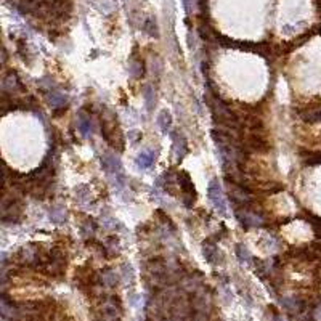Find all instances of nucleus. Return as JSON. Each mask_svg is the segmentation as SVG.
Returning a JSON list of instances; mask_svg holds the SVG:
<instances>
[{
    "mask_svg": "<svg viewBox=\"0 0 321 321\" xmlns=\"http://www.w3.org/2000/svg\"><path fill=\"white\" fill-rule=\"evenodd\" d=\"M154 159H156V151L153 149H145L142 151L140 154L137 156V166L140 167V169H149L151 166L154 164Z\"/></svg>",
    "mask_w": 321,
    "mask_h": 321,
    "instance_id": "8",
    "label": "nucleus"
},
{
    "mask_svg": "<svg viewBox=\"0 0 321 321\" xmlns=\"http://www.w3.org/2000/svg\"><path fill=\"white\" fill-rule=\"evenodd\" d=\"M95 228H96L95 222H92V220H87V222H86V223H84V225H82V232H84L82 234H84V236H86V238H87L88 234H93Z\"/></svg>",
    "mask_w": 321,
    "mask_h": 321,
    "instance_id": "20",
    "label": "nucleus"
},
{
    "mask_svg": "<svg viewBox=\"0 0 321 321\" xmlns=\"http://www.w3.org/2000/svg\"><path fill=\"white\" fill-rule=\"evenodd\" d=\"M157 125H159V129L162 130V133H169V130H171L172 116H171V113H169L167 110L159 113V116H157Z\"/></svg>",
    "mask_w": 321,
    "mask_h": 321,
    "instance_id": "11",
    "label": "nucleus"
},
{
    "mask_svg": "<svg viewBox=\"0 0 321 321\" xmlns=\"http://www.w3.org/2000/svg\"><path fill=\"white\" fill-rule=\"evenodd\" d=\"M207 198L210 199V203L214 204L217 212L225 217L227 215V201H225V196H223L222 186L215 178L210 180V183L207 186Z\"/></svg>",
    "mask_w": 321,
    "mask_h": 321,
    "instance_id": "2",
    "label": "nucleus"
},
{
    "mask_svg": "<svg viewBox=\"0 0 321 321\" xmlns=\"http://www.w3.org/2000/svg\"><path fill=\"white\" fill-rule=\"evenodd\" d=\"M234 215L238 222L243 225L246 230L247 228H252V227H263L265 222L262 220V217H259L256 212L252 210H247L246 207H238L234 210Z\"/></svg>",
    "mask_w": 321,
    "mask_h": 321,
    "instance_id": "3",
    "label": "nucleus"
},
{
    "mask_svg": "<svg viewBox=\"0 0 321 321\" xmlns=\"http://www.w3.org/2000/svg\"><path fill=\"white\" fill-rule=\"evenodd\" d=\"M101 166L108 174H114V175L122 174V162L113 153H105L101 156Z\"/></svg>",
    "mask_w": 321,
    "mask_h": 321,
    "instance_id": "4",
    "label": "nucleus"
},
{
    "mask_svg": "<svg viewBox=\"0 0 321 321\" xmlns=\"http://www.w3.org/2000/svg\"><path fill=\"white\" fill-rule=\"evenodd\" d=\"M64 219H66V212L61 209V207H52L50 209V220L53 222V223H57V225H59V223H63L64 222Z\"/></svg>",
    "mask_w": 321,
    "mask_h": 321,
    "instance_id": "18",
    "label": "nucleus"
},
{
    "mask_svg": "<svg viewBox=\"0 0 321 321\" xmlns=\"http://www.w3.org/2000/svg\"><path fill=\"white\" fill-rule=\"evenodd\" d=\"M177 180H178V185L181 188V203L185 204V207H193L195 205V201H196V188L195 185H193V181L190 178V175L186 172H181L177 175Z\"/></svg>",
    "mask_w": 321,
    "mask_h": 321,
    "instance_id": "1",
    "label": "nucleus"
},
{
    "mask_svg": "<svg viewBox=\"0 0 321 321\" xmlns=\"http://www.w3.org/2000/svg\"><path fill=\"white\" fill-rule=\"evenodd\" d=\"M92 119H90L87 114H84V113H81L77 116V129H79V132H81V135L82 137H88L90 133H92Z\"/></svg>",
    "mask_w": 321,
    "mask_h": 321,
    "instance_id": "9",
    "label": "nucleus"
},
{
    "mask_svg": "<svg viewBox=\"0 0 321 321\" xmlns=\"http://www.w3.org/2000/svg\"><path fill=\"white\" fill-rule=\"evenodd\" d=\"M172 138H174V153L177 156V161H181L185 154L188 153V143H186L185 137H181L177 132L172 133Z\"/></svg>",
    "mask_w": 321,
    "mask_h": 321,
    "instance_id": "7",
    "label": "nucleus"
},
{
    "mask_svg": "<svg viewBox=\"0 0 321 321\" xmlns=\"http://www.w3.org/2000/svg\"><path fill=\"white\" fill-rule=\"evenodd\" d=\"M281 304L284 305V308H286L288 312H300L302 307H304L302 300L295 299V297H284L281 300Z\"/></svg>",
    "mask_w": 321,
    "mask_h": 321,
    "instance_id": "15",
    "label": "nucleus"
},
{
    "mask_svg": "<svg viewBox=\"0 0 321 321\" xmlns=\"http://www.w3.org/2000/svg\"><path fill=\"white\" fill-rule=\"evenodd\" d=\"M130 74L137 79H140L145 74V63L137 55H133L132 61H130Z\"/></svg>",
    "mask_w": 321,
    "mask_h": 321,
    "instance_id": "13",
    "label": "nucleus"
},
{
    "mask_svg": "<svg viewBox=\"0 0 321 321\" xmlns=\"http://www.w3.org/2000/svg\"><path fill=\"white\" fill-rule=\"evenodd\" d=\"M16 87H23V86H21L20 79L16 77L15 72H11V74H8L3 79V90L8 93V92H11V90H15Z\"/></svg>",
    "mask_w": 321,
    "mask_h": 321,
    "instance_id": "16",
    "label": "nucleus"
},
{
    "mask_svg": "<svg viewBox=\"0 0 321 321\" xmlns=\"http://www.w3.org/2000/svg\"><path fill=\"white\" fill-rule=\"evenodd\" d=\"M203 254H204V257H205V260H207L209 263H212V265H217L220 262V252H219V249H217V244L214 243V241H210V239H207V241H204V244H203Z\"/></svg>",
    "mask_w": 321,
    "mask_h": 321,
    "instance_id": "6",
    "label": "nucleus"
},
{
    "mask_svg": "<svg viewBox=\"0 0 321 321\" xmlns=\"http://www.w3.org/2000/svg\"><path fill=\"white\" fill-rule=\"evenodd\" d=\"M47 100H48V103H50V105L53 106V110H55V108L68 106V105H66V101H68L66 95L61 93V92H58V90H52V92L47 95Z\"/></svg>",
    "mask_w": 321,
    "mask_h": 321,
    "instance_id": "10",
    "label": "nucleus"
},
{
    "mask_svg": "<svg viewBox=\"0 0 321 321\" xmlns=\"http://www.w3.org/2000/svg\"><path fill=\"white\" fill-rule=\"evenodd\" d=\"M143 31L146 32L148 35H151V37H154V39L159 37V32H157V23H156L154 18H148V20L145 21Z\"/></svg>",
    "mask_w": 321,
    "mask_h": 321,
    "instance_id": "17",
    "label": "nucleus"
},
{
    "mask_svg": "<svg viewBox=\"0 0 321 321\" xmlns=\"http://www.w3.org/2000/svg\"><path fill=\"white\" fill-rule=\"evenodd\" d=\"M101 281H103V284H106V286H110V288H113V286H116L117 284V275L114 273L113 270H105L103 271V278H101Z\"/></svg>",
    "mask_w": 321,
    "mask_h": 321,
    "instance_id": "19",
    "label": "nucleus"
},
{
    "mask_svg": "<svg viewBox=\"0 0 321 321\" xmlns=\"http://www.w3.org/2000/svg\"><path fill=\"white\" fill-rule=\"evenodd\" d=\"M317 317H318V318H321V307H320V308H317Z\"/></svg>",
    "mask_w": 321,
    "mask_h": 321,
    "instance_id": "22",
    "label": "nucleus"
},
{
    "mask_svg": "<svg viewBox=\"0 0 321 321\" xmlns=\"http://www.w3.org/2000/svg\"><path fill=\"white\" fill-rule=\"evenodd\" d=\"M143 98H145V103H146V110L151 113L154 110V105H156V92L153 90L151 86H146L143 90Z\"/></svg>",
    "mask_w": 321,
    "mask_h": 321,
    "instance_id": "14",
    "label": "nucleus"
},
{
    "mask_svg": "<svg viewBox=\"0 0 321 321\" xmlns=\"http://www.w3.org/2000/svg\"><path fill=\"white\" fill-rule=\"evenodd\" d=\"M246 145H247V148H251L254 151H259V153H263V151L270 149V145H268V142H266V138L259 132L251 133V135L247 137Z\"/></svg>",
    "mask_w": 321,
    "mask_h": 321,
    "instance_id": "5",
    "label": "nucleus"
},
{
    "mask_svg": "<svg viewBox=\"0 0 321 321\" xmlns=\"http://www.w3.org/2000/svg\"><path fill=\"white\" fill-rule=\"evenodd\" d=\"M124 280L127 283H130L133 280V271H132V266L130 265H124Z\"/></svg>",
    "mask_w": 321,
    "mask_h": 321,
    "instance_id": "21",
    "label": "nucleus"
},
{
    "mask_svg": "<svg viewBox=\"0 0 321 321\" xmlns=\"http://www.w3.org/2000/svg\"><path fill=\"white\" fill-rule=\"evenodd\" d=\"M234 252H236V257H238V260L243 265H251L252 263V256H251V252L246 249V246L244 244H236L234 247Z\"/></svg>",
    "mask_w": 321,
    "mask_h": 321,
    "instance_id": "12",
    "label": "nucleus"
}]
</instances>
